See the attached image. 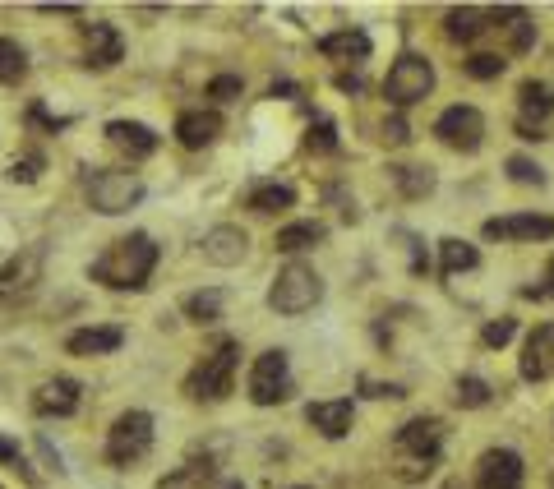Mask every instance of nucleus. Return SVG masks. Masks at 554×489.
<instances>
[{"label": "nucleus", "instance_id": "f704fd0d", "mask_svg": "<svg viewBox=\"0 0 554 489\" xmlns=\"http://www.w3.org/2000/svg\"><path fill=\"white\" fill-rule=\"evenodd\" d=\"M508 176L518 180V185H545V171L531 157H508Z\"/></svg>", "mask_w": 554, "mask_h": 489}, {"label": "nucleus", "instance_id": "c03bdc74", "mask_svg": "<svg viewBox=\"0 0 554 489\" xmlns=\"http://www.w3.org/2000/svg\"><path fill=\"white\" fill-rule=\"evenodd\" d=\"M541 291H545V296H554V259H550V268H545V287Z\"/></svg>", "mask_w": 554, "mask_h": 489}, {"label": "nucleus", "instance_id": "f03ea898", "mask_svg": "<svg viewBox=\"0 0 554 489\" xmlns=\"http://www.w3.org/2000/svg\"><path fill=\"white\" fill-rule=\"evenodd\" d=\"M319 300H324V277L314 273L310 263H287V268L273 277V287H268V305H273L277 314H287V319L314 310Z\"/></svg>", "mask_w": 554, "mask_h": 489}, {"label": "nucleus", "instance_id": "a19ab883", "mask_svg": "<svg viewBox=\"0 0 554 489\" xmlns=\"http://www.w3.org/2000/svg\"><path fill=\"white\" fill-rule=\"evenodd\" d=\"M0 462H10L14 471L24 466V457H19V443H10V439H0Z\"/></svg>", "mask_w": 554, "mask_h": 489}, {"label": "nucleus", "instance_id": "f257e3e1", "mask_svg": "<svg viewBox=\"0 0 554 489\" xmlns=\"http://www.w3.org/2000/svg\"><path fill=\"white\" fill-rule=\"evenodd\" d=\"M157 268V245L148 231H130V236L111 240L107 250L93 259V282H102V287L111 291H144L148 277H153Z\"/></svg>", "mask_w": 554, "mask_h": 489}, {"label": "nucleus", "instance_id": "b1692460", "mask_svg": "<svg viewBox=\"0 0 554 489\" xmlns=\"http://www.w3.org/2000/svg\"><path fill=\"white\" fill-rule=\"evenodd\" d=\"M291 203H296V190H291V185H259V190H250L245 208L268 217V213H287Z\"/></svg>", "mask_w": 554, "mask_h": 489}, {"label": "nucleus", "instance_id": "c756f323", "mask_svg": "<svg viewBox=\"0 0 554 489\" xmlns=\"http://www.w3.org/2000/svg\"><path fill=\"white\" fill-rule=\"evenodd\" d=\"M185 314H190L194 323H213V319H222V291H194V296L185 300Z\"/></svg>", "mask_w": 554, "mask_h": 489}, {"label": "nucleus", "instance_id": "20e7f679", "mask_svg": "<svg viewBox=\"0 0 554 489\" xmlns=\"http://www.w3.org/2000/svg\"><path fill=\"white\" fill-rule=\"evenodd\" d=\"M148 448H153V416L148 411H121L107 434V462L134 466L148 457Z\"/></svg>", "mask_w": 554, "mask_h": 489}, {"label": "nucleus", "instance_id": "c85d7f7f", "mask_svg": "<svg viewBox=\"0 0 554 489\" xmlns=\"http://www.w3.org/2000/svg\"><path fill=\"white\" fill-rule=\"evenodd\" d=\"M393 180L407 199H425L434 190V171L430 167H393Z\"/></svg>", "mask_w": 554, "mask_h": 489}, {"label": "nucleus", "instance_id": "bb28decb", "mask_svg": "<svg viewBox=\"0 0 554 489\" xmlns=\"http://www.w3.org/2000/svg\"><path fill=\"white\" fill-rule=\"evenodd\" d=\"M485 28H490V24H485V14L471 10V5H462V10H448V37H453V42H476Z\"/></svg>", "mask_w": 554, "mask_h": 489}, {"label": "nucleus", "instance_id": "e433bc0d", "mask_svg": "<svg viewBox=\"0 0 554 489\" xmlns=\"http://www.w3.org/2000/svg\"><path fill=\"white\" fill-rule=\"evenodd\" d=\"M513 333H518V323H513V319H499V323H490V328L481 333V342L485 346H504V342H513Z\"/></svg>", "mask_w": 554, "mask_h": 489}, {"label": "nucleus", "instance_id": "58836bf2", "mask_svg": "<svg viewBox=\"0 0 554 489\" xmlns=\"http://www.w3.org/2000/svg\"><path fill=\"white\" fill-rule=\"evenodd\" d=\"M28 120H33V125H47L51 134H56V130H65V125H70V120H65V116H47V111H42V107H33V111H28Z\"/></svg>", "mask_w": 554, "mask_h": 489}, {"label": "nucleus", "instance_id": "ddd939ff", "mask_svg": "<svg viewBox=\"0 0 554 489\" xmlns=\"http://www.w3.org/2000/svg\"><path fill=\"white\" fill-rule=\"evenodd\" d=\"M476 489H522V457L513 448H490L476 471Z\"/></svg>", "mask_w": 554, "mask_h": 489}, {"label": "nucleus", "instance_id": "79ce46f5", "mask_svg": "<svg viewBox=\"0 0 554 489\" xmlns=\"http://www.w3.org/2000/svg\"><path fill=\"white\" fill-rule=\"evenodd\" d=\"M365 393H370V397H402V388H398V383H370V379H365Z\"/></svg>", "mask_w": 554, "mask_h": 489}, {"label": "nucleus", "instance_id": "9b49d317", "mask_svg": "<svg viewBox=\"0 0 554 489\" xmlns=\"http://www.w3.org/2000/svg\"><path fill=\"white\" fill-rule=\"evenodd\" d=\"M121 56H125V42H121V33H116V24H107V19L84 24V65L88 70H111Z\"/></svg>", "mask_w": 554, "mask_h": 489}, {"label": "nucleus", "instance_id": "6ab92c4d", "mask_svg": "<svg viewBox=\"0 0 554 489\" xmlns=\"http://www.w3.org/2000/svg\"><path fill=\"white\" fill-rule=\"evenodd\" d=\"M121 342H125L121 328L102 323V328H79V333H70L65 351H70V356H111V351H121Z\"/></svg>", "mask_w": 554, "mask_h": 489}, {"label": "nucleus", "instance_id": "49530a36", "mask_svg": "<svg viewBox=\"0 0 554 489\" xmlns=\"http://www.w3.org/2000/svg\"><path fill=\"white\" fill-rule=\"evenodd\" d=\"M296 489H305V485H296Z\"/></svg>", "mask_w": 554, "mask_h": 489}, {"label": "nucleus", "instance_id": "39448f33", "mask_svg": "<svg viewBox=\"0 0 554 489\" xmlns=\"http://www.w3.org/2000/svg\"><path fill=\"white\" fill-rule=\"evenodd\" d=\"M430 88H434V65L425 56H416V51L393 60V70L384 79V97L393 107H416V102L430 97Z\"/></svg>", "mask_w": 554, "mask_h": 489}, {"label": "nucleus", "instance_id": "cd10ccee", "mask_svg": "<svg viewBox=\"0 0 554 489\" xmlns=\"http://www.w3.org/2000/svg\"><path fill=\"white\" fill-rule=\"evenodd\" d=\"M28 74V51L14 37H0V84H24Z\"/></svg>", "mask_w": 554, "mask_h": 489}, {"label": "nucleus", "instance_id": "7ed1b4c3", "mask_svg": "<svg viewBox=\"0 0 554 489\" xmlns=\"http://www.w3.org/2000/svg\"><path fill=\"white\" fill-rule=\"evenodd\" d=\"M236 360H241V342H217L213 356H204L194 365V374L185 379V393L194 402H222L231 393V383H236Z\"/></svg>", "mask_w": 554, "mask_h": 489}, {"label": "nucleus", "instance_id": "473e14b6", "mask_svg": "<svg viewBox=\"0 0 554 489\" xmlns=\"http://www.w3.org/2000/svg\"><path fill=\"white\" fill-rule=\"evenodd\" d=\"M208 480V462H190V466H181L171 480H162L157 489H199Z\"/></svg>", "mask_w": 554, "mask_h": 489}, {"label": "nucleus", "instance_id": "9d476101", "mask_svg": "<svg viewBox=\"0 0 554 489\" xmlns=\"http://www.w3.org/2000/svg\"><path fill=\"white\" fill-rule=\"evenodd\" d=\"M42 282V250H19L5 268H0V300H24Z\"/></svg>", "mask_w": 554, "mask_h": 489}, {"label": "nucleus", "instance_id": "6e6552de", "mask_svg": "<svg viewBox=\"0 0 554 489\" xmlns=\"http://www.w3.org/2000/svg\"><path fill=\"white\" fill-rule=\"evenodd\" d=\"M434 134L444 139L448 148H458V153H476L481 148V139H485V116L476 107H448L444 116L434 120Z\"/></svg>", "mask_w": 554, "mask_h": 489}, {"label": "nucleus", "instance_id": "423d86ee", "mask_svg": "<svg viewBox=\"0 0 554 489\" xmlns=\"http://www.w3.org/2000/svg\"><path fill=\"white\" fill-rule=\"evenodd\" d=\"M139 199H144V180L134 176V171H102V176L88 180V203L102 217L130 213Z\"/></svg>", "mask_w": 554, "mask_h": 489}, {"label": "nucleus", "instance_id": "2eb2a0df", "mask_svg": "<svg viewBox=\"0 0 554 489\" xmlns=\"http://www.w3.org/2000/svg\"><path fill=\"white\" fill-rule=\"evenodd\" d=\"M305 420H310V425L324 434V439H342V434H351L356 406H351V397H333V402H310V406H305Z\"/></svg>", "mask_w": 554, "mask_h": 489}, {"label": "nucleus", "instance_id": "a211bd4d", "mask_svg": "<svg viewBox=\"0 0 554 489\" xmlns=\"http://www.w3.org/2000/svg\"><path fill=\"white\" fill-rule=\"evenodd\" d=\"M107 139L121 148V153H130V157H153L157 153V134L148 130L144 120H111Z\"/></svg>", "mask_w": 554, "mask_h": 489}, {"label": "nucleus", "instance_id": "0eeeda50", "mask_svg": "<svg viewBox=\"0 0 554 489\" xmlns=\"http://www.w3.org/2000/svg\"><path fill=\"white\" fill-rule=\"evenodd\" d=\"M291 393H296V383H291L287 351H264L250 370V402L254 406H282Z\"/></svg>", "mask_w": 554, "mask_h": 489}, {"label": "nucleus", "instance_id": "a18cd8bd", "mask_svg": "<svg viewBox=\"0 0 554 489\" xmlns=\"http://www.w3.org/2000/svg\"><path fill=\"white\" fill-rule=\"evenodd\" d=\"M222 489H245V485H241V480H227V485H222Z\"/></svg>", "mask_w": 554, "mask_h": 489}, {"label": "nucleus", "instance_id": "7c9ffc66", "mask_svg": "<svg viewBox=\"0 0 554 489\" xmlns=\"http://www.w3.org/2000/svg\"><path fill=\"white\" fill-rule=\"evenodd\" d=\"M305 148H310V153H333V148H338V125H333V120H314L310 134H305Z\"/></svg>", "mask_w": 554, "mask_h": 489}, {"label": "nucleus", "instance_id": "4c0bfd02", "mask_svg": "<svg viewBox=\"0 0 554 489\" xmlns=\"http://www.w3.org/2000/svg\"><path fill=\"white\" fill-rule=\"evenodd\" d=\"M37 171H42V157H24V162H14L10 167V180H37Z\"/></svg>", "mask_w": 554, "mask_h": 489}, {"label": "nucleus", "instance_id": "ea45409f", "mask_svg": "<svg viewBox=\"0 0 554 489\" xmlns=\"http://www.w3.org/2000/svg\"><path fill=\"white\" fill-rule=\"evenodd\" d=\"M384 139H388V144H407V139H411V134H407V120H402V116L388 120V125H384Z\"/></svg>", "mask_w": 554, "mask_h": 489}, {"label": "nucleus", "instance_id": "f8f14e48", "mask_svg": "<svg viewBox=\"0 0 554 489\" xmlns=\"http://www.w3.org/2000/svg\"><path fill=\"white\" fill-rule=\"evenodd\" d=\"M245 254H250V236L241 227H231V222H222V227H213L204 236V259L213 268H241Z\"/></svg>", "mask_w": 554, "mask_h": 489}, {"label": "nucleus", "instance_id": "c9c22d12", "mask_svg": "<svg viewBox=\"0 0 554 489\" xmlns=\"http://www.w3.org/2000/svg\"><path fill=\"white\" fill-rule=\"evenodd\" d=\"M241 93H245V84L236 74H217L213 84H208V97H217V102H236Z\"/></svg>", "mask_w": 554, "mask_h": 489}, {"label": "nucleus", "instance_id": "72a5a7b5", "mask_svg": "<svg viewBox=\"0 0 554 489\" xmlns=\"http://www.w3.org/2000/svg\"><path fill=\"white\" fill-rule=\"evenodd\" d=\"M504 65H508V60H499V56H490V51H481V56L467 60V74H471V79H499V74H504Z\"/></svg>", "mask_w": 554, "mask_h": 489}, {"label": "nucleus", "instance_id": "1a4fd4ad", "mask_svg": "<svg viewBox=\"0 0 554 489\" xmlns=\"http://www.w3.org/2000/svg\"><path fill=\"white\" fill-rule=\"evenodd\" d=\"M393 448H398L402 457H411V462L430 466L434 457H439V448H444V425H439L434 416L407 420V425L398 430V439H393Z\"/></svg>", "mask_w": 554, "mask_h": 489}, {"label": "nucleus", "instance_id": "dca6fc26", "mask_svg": "<svg viewBox=\"0 0 554 489\" xmlns=\"http://www.w3.org/2000/svg\"><path fill=\"white\" fill-rule=\"evenodd\" d=\"M33 411L37 416H74V411H79V383L65 379V374L47 379L33 393Z\"/></svg>", "mask_w": 554, "mask_h": 489}, {"label": "nucleus", "instance_id": "a878e982", "mask_svg": "<svg viewBox=\"0 0 554 489\" xmlns=\"http://www.w3.org/2000/svg\"><path fill=\"white\" fill-rule=\"evenodd\" d=\"M439 259H444V277H458V273H467V268H476L481 254H476V245H467V240H439Z\"/></svg>", "mask_w": 554, "mask_h": 489}, {"label": "nucleus", "instance_id": "4be33fe9", "mask_svg": "<svg viewBox=\"0 0 554 489\" xmlns=\"http://www.w3.org/2000/svg\"><path fill=\"white\" fill-rule=\"evenodd\" d=\"M324 236H328L324 222H291V227L277 231V250H282V254H301V250H314Z\"/></svg>", "mask_w": 554, "mask_h": 489}, {"label": "nucleus", "instance_id": "2f4dec72", "mask_svg": "<svg viewBox=\"0 0 554 489\" xmlns=\"http://www.w3.org/2000/svg\"><path fill=\"white\" fill-rule=\"evenodd\" d=\"M490 383L485 379H476V374H467V379H458V406H471V411H476V406H485L490 402Z\"/></svg>", "mask_w": 554, "mask_h": 489}, {"label": "nucleus", "instance_id": "4468645a", "mask_svg": "<svg viewBox=\"0 0 554 489\" xmlns=\"http://www.w3.org/2000/svg\"><path fill=\"white\" fill-rule=\"evenodd\" d=\"M490 240H550L554 236V217L545 213H518V217H490L485 222Z\"/></svg>", "mask_w": 554, "mask_h": 489}, {"label": "nucleus", "instance_id": "aec40b11", "mask_svg": "<svg viewBox=\"0 0 554 489\" xmlns=\"http://www.w3.org/2000/svg\"><path fill=\"white\" fill-rule=\"evenodd\" d=\"M494 28H504L508 33V47L513 51H531V42H536V24L527 19V10H518V5H499V10H490Z\"/></svg>", "mask_w": 554, "mask_h": 489}, {"label": "nucleus", "instance_id": "f3484780", "mask_svg": "<svg viewBox=\"0 0 554 489\" xmlns=\"http://www.w3.org/2000/svg\"><path fill=\"white\" fill-rule=\"evenodd\" d=\"M217 134H222V116H217V111H185V116L176 120V139H181V148H190V153L217 144Z\"/></svg>", "mask_w": 554, "mask_h": 489}, {"label": "nucleus", "instance_id": "412c9836", "mask_svg": "<svg viewBox=\"0 0 554 489\" xmlns=\"http://www.w3.org/2000/svg\"><path fill=\"white\" fill-rule=\"evenodd\" d=\"M319 51L333 56V60H365L370 56V33H361V28H342V33L319 37Z\"/></svg>", "mask_w": 554, "mask_h": 489}, {"label": "nucleus", "instance_id": "37998d69", "mask_svg": "<svg viewBox=\"0 0 554 489\" xmlns=\"http://www.w3.org/2000/svg\"><path fill=\"white\" fill-rule=\"evenodd\" d=\"M338 88L342 93H361V79L356 74H338Z\"/></svg>", "mask_w": 554, "mask_h": 489}, {"label": "nucleus", "instance_id": "393cba45", "mask_svg": "<svg viewBox=\"0 0 554 489\" xmlns=\"http://www.w3.org/2000/svg\"><path fill=\"white\" fill-rule=\"evenodd\" d=\"M518 107H522V116H527V120H550L554 97H550V88H545V84L527 79V84L518 88ZM527 120H522V125H527Z\"/></svg>", "mask_w": 554, "mask_h": 489}, {"label": "nucleus", "instance_id": "5701e85b", "mask_svg": "<svg viewBox=\"0 0 554 489\" xmlns=\"http://www.w3.org/2000/svg\"><path fill=\"white\" fill-rule=\"evenodd\" d=\"M554 346V328L545 323V328H536L527 342V356H522V379H545L550 374V365H545V356H550Z\"/></svg>", "mask_w": 554, "mask_h": 489}]
</instances>
